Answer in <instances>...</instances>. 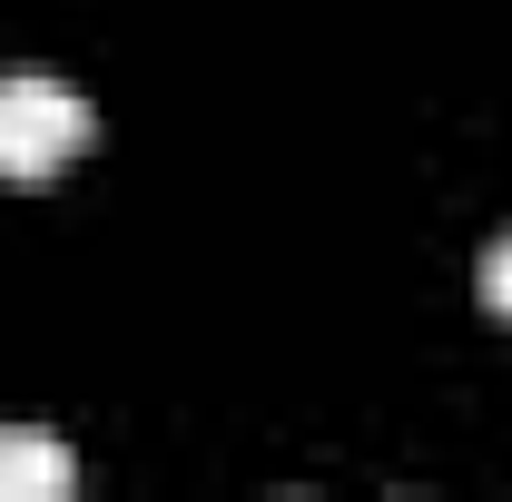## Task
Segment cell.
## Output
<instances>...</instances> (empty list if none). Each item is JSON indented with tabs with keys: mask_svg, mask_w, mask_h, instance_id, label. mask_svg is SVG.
I'll list each match as a JSON object with an SVG mask.
<instances>
[{
	"mask_svg": "<svg viewBox=\"0 0 512 502\" xmlns=\"http://www.w3.org/2000/svg\"><path fill=\"white\" fill-rule=\"evenodd\" d=\"M483 306H493V315H512V237L483 256Z\"/></svg>",
	"mask_w": 512,
	"mask_h": 502,
	"instance_id": "cell-3",
	"label": "cell"
},
{
	"mask_svg": "<svg viewBox=\"0 0 512 502\" xmlns=\"http://www.w3.org/2000/svg\"><path fill=\"white\" fill-rule=\"evenodd\" d=\"M79 463L50 434H0V502H69Z\"/></svg>",
	"mask_w": 512,
	"mask_h": 502,
	"instance_id": "cell-2",
	"label": "cell"
},
{
	"mask_svg": "<svg viewBox=\"0 0 512 502\" xmlns=\"http://www.w3.org/2000/svg\"><path fill=\"white\" fill-rule=\"evenodd\" d=\"M89 138H99L89 99H79V89H60L50 69H20V79H0V178H10V188H40V178H60Z\"/></svg>",
	"mask_w": 512,
	"mask_h": 502,
	"instance_id": "cell-1",
	"label": "cell"
}]
</instances>
